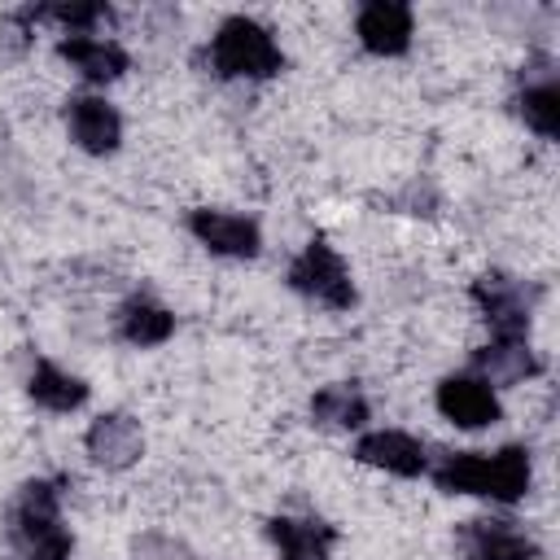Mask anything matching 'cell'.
Returning <instances> with one entry per match:
<instances>
[{"instance_id":"cell-1","label":"cell","mask_w":560,"mask_h":560,"mask_svg":"<svg viewBox=\"0 0 560 560\" xmlns=\"http://www.w3.org/2000/svg\"><path fill=\"white\" fill-rule=\"evenodd\" d=\"M433 486L442 494L486 499L494 508H512L534 486V455L521 442L494 446V451H451L429 468Z\"/></svg>"},{"instance_id":"cell-2","label":"cell","mask_w":560,"mask_h":560,"mask_svg":"<svg viewBox=\"0 0 560 560\" xmlns=\"http://www.w3.org/2000/svg\"><path fill=\"white\" fill-rule=\"evenodd\" d=\"M61 477H31L9 503V542L22 560H70L74 534L61 516Z\"/></svg>"},{"instance_id":"cell-3","label":"cell","mask_w":560,"mask_h":560,"mask_svg":"<svg viewBox=\"0 0 560 560\" xmlns=\"http://www.w3.org/2000/svg\"><path fill=\"white\" fill-rule=\"evenodd\" d=\"M206 66L214 79H228V83H262L284 70V48L276 44L271 26H262L258 18L232 13L206 39Z\"/></svg>"},{"instance_id":"cell-4","label":"cell","mask_w":560,"mask_h":560,"mask_svg":"<svg viewBox=\"0 0 560 560\" xmlns=\"http://www.w3.org/2000/svg\"><path fill=\"white\" fill-rule=\"evenodd\" d=\"M289 289L324 311H350L359 302L354 276L328 236H311L289 262Z\"/></svg>"},{"instance_id":"cell-5","label":"cell","mask_w":560,"mask_h":560,"mask_svg":"<svg viewBox=\"0 0 560 560\" xmlns=\"http://www.w3.org/2000/svg\"><path fill=\"white\" fill-rule=\"evenodd\" d=\"M468 298H472L481 324L490 328V337H529L542 289L512 271H481L468 284Z\"/></svg>"},{"instance_id":"cell-6","label":"cell","mask_w":560,"mask_h":560,"mask_svg":"<svg viewBox=\"0 0 560 560\" xmlns=\"http://www.w3.org/2000/svg\"><path fill=\"white\" fill-rule=\"evenodd\" d=\"M433 407L446 424L464 429V433H477V429H490L503 420V398L494 385H486L477 372H451L438 381L433 389Z\"/></svg>"},{"instance_id":"cell-7","label":"cell","mask_w":560,"mask_h":560,"mask_svg":"<svg viewBox=\"0 0 560 560\" xmlns=\"http://www.w3.org/2000/svg\"><path fill=\"white\" fill-rule=\"evenodd\" d=\"M516 118L538 136V140H556L560 136V79H556V61L547 52L529 57L516 74Z\"/></svg>"},{"instance_id":"cell-8","label":"cell","mask_w":560,"mask_h":560,"mask_svg":"<svg viewBox=\"0 0 560 560\" xmlns=\"http://www.w3.org/2000/svg\"><path fill=\"white\" fill-rule=\"evenodd\" d=\"M188 232L201 249H210L214 258H236V262H249L262 254V228L249 219V214H236V210H219V206H197L188 210Z\"/></svg>"},{"instance_id":"cell-9","label":"cell","mask_w":560,"mask_h":560,"mask_svg":"<svg viewBox=\"0 0 560 560\" xmlns=\"http://www.w3.org/2000/svg\"><path fill=\"white\" fill-rule=\"evenodd\" d=\"M459 547L468 560H538L542 542L525 521L512 516H472L459 525Z\"/></svg>"},{"instance_id":"cell-10","label":"cell","mask_w":560,"mask_h":560,"mask_svg":"<svg viewBox=\"0 0 560 560\" xmlns=\"http://www.w3.org/2000/svg\"><path fill=\"white\" fill-rule=\"evenodd\" d=\"M350 455L363 468H376V472H389V477H402V481L429 472V451L407 429H363L354 438V451Z\"/></svg>"},{"instance_id":"cell-11","label":"cell","mask_w":560,"mask_h":560,"mask_svg":"<svg viewBox=\"0 0 560 560\" xmlns=\"http://www.w3.org/2000/svg\"><path fill=\"white\" fill-rule=\"evenodd\" d=\"M354 39L372 57H402L416 39V13L402 0H368L354 13Z\"/></svg>"},{"instance_id":"cell-12","label":"cell","mask_w":560,"mask_h":560,"mask_svg":"<svg viewBox=\"0 0 560 560\" xmlns=\"http://www.w3.org/2000/svg\"><path fill=\"white\" fill-rule=\"evenodd\" d=\"M66 136L92 158H109L122 144V114L101 92H79L66 101Z\"/></svg>"},{"instance_id":"cell-13","label":"cell","mask_w":560,"mask_h":560,"mask_svg":"<svg viewBox=\"0 0 560 560\" xmlns=\"http://www.w3.org/2000/svg\"><path fill=\"white\" fill-rule=\"evenodd\" d=\"M83 451H88V459H92L96 468H105V472H127V468L140 464V455H144V429H140V420L127 416V411H101V416L88 424V433H83Z\"/></svg>"},{"instance_id":"cell-14","label":"cell","mask_w":560,"mask_h":560,"mask_svg":"<svg viewBox=\"0 0 560 560\" xmlns=\"http://www.w3.org/2000/svg\"><path fill=\"white\" fill-rule=\"evenodd\" d=\"M57 57L92 88H109L131 70V52L114 39V35H61L57 39Z\"/></svg>"},{"instance_id":"cell-15","label":"cell","mask_w":560,"mask_h":560,"mask_svg":"<svg viewBox=\"0 0 560 560\" xmlns=\"http://www.w3.org/2000/svg\"><path fill=\"white\" fill-rule=\"evenodd\" d=\"M472 372L494 389H512L542 376V354L529 346V337H490L472 350Z\"/></svg>"},{"instance_id":"cell-16","label":"cell","mask_w":560,"mask_h":560,"mask_svg":"<svg viewBox=\"0 0 560 560\" xmlns=\"http://www.w3.org/2000/svg\"><path fill=\"white\" fill-rule=\"evenodd\" d=\"M267 538L280 560H332V547L341 534L319 516H271Z\"/></svg>"},{"instance_id":"cell-17","label":"cell","mask_w":560,"mask_h":560,"mask_svg":"<svg viewBox=\"0 0 560 560\" xmlns=\"http://www.w3.org/2000/svg\"><path fill=\"white\" fill-rule=\"evenodd\" d=\"M114 332H118L127 346H136V350L166 346V341L175 337V311L162 306V302L149 298V293H136V298H127V302L118 306Z\"/></svg>"},{"instance_id":"cell-18","label":"cell","mask_w":560,"mask_h":560,"mask_svg":"<svg viewBox=\"0 0 560 560\" xmlns=\"http://www.w3.org/2000/svg\"><path fill=\"white\" fill-rule=\"evenodd\" d=\"M26 398L35 407L52 411V416H70V411H79L92 398V385L83 376L66 372V368H57L52 359H39L31 368V376H26Z\"/></svg>"},{"instance_id":"cell-19","label":"cell","mask_w":560,"mask_h":560,"mask_svg":"<svg viewBox=\"0 0 560 560\" xmlns=\"http://www.w3.org/2000/svg\"><path fill=\"white\" fill-rule=\"evenodd\" d=\"M311 420L319 429H341V433H363L368 420H372V407L363 398L359 385L350 381H332V385H319L311 394Z\"/></svg>"},{"instance_id":"cell-20","label":"cell","mask_w":560,"mask_h":560,"mask_svg":"<svg viewBox=\"0 0 560 560\" xmlns=\"http://www.w3.org/2000/svg\"><path fill=\"white\" fill-rule=\"evenodd\" d=\"M31 13V22H57L61 26V35H96V26L101 22H109V4H101V0H61V4H39V9H26Z\"/></svg>"}]
</instances>
